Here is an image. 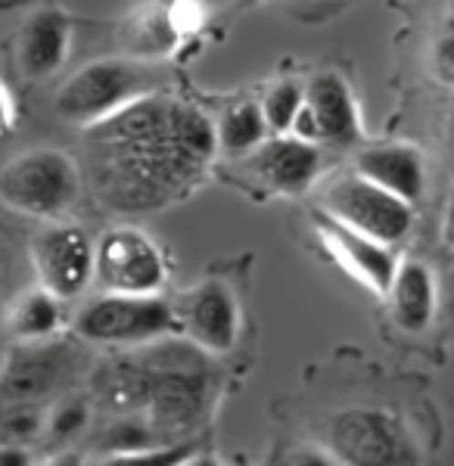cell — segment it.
<instances>
[{
    "label": "cell",
    "instance_id": "1",
    "mask_svg": "<svg viewBox=\"0 0 454 466\" xmlns=\"http://www.w3.org/2000/svg\"><path fill=\"white\" fill-rule=\"evenodd\" d=\"M215 125L191 103L143 96L85 127V175L109 212L140 215L184 199L215 156Z\"/></svg>",
    "mask_w": 454,
    "mask_h": 466
},
{
    "label": "cell",
    "instance_id": "2",
    "mask_svg": "<svg viewBox=\"0 0 454 466\" xmlns=\"http://www.w3.org/2000/svg\"><path fill=\"white\" fill-rule=\"evenodd\" d=\"M106 408L140 413L165 441H184L206 420L212 404V373L200 349L169 345L147 358H122L106 364L94 380Z\"/></svg>",
    "mask_w": 454,
    "mask_h": 466
},
{
    "label": "cell",
    "instance_id": "3",
    "mask_svg": "<svg viewBox=\"0 0 454 466\" xmlns=\"http://www.w3.org/2000/svg\"><path fill=\"white\" fill-rule=\"evenodd\" d=\"M159 87V72L153 66L140 63V59L128 56H109L88 63L85 69H78L59 87L57 100V116L63 122L90 127L103 118L116 116V112L128 109L131 103L153 96Z\"/></svg>",
    "mask_w": 454,
    "mask_h": 466
},
{
    "label": "cell",
    "instance_id": "4",
    "mask_svg": "<svg viewBox=\"0 0 454 466\" xmlns=\"http://www.w3.org/2000/svg\"><path fill=\"white\" fill-rule=\"evenodd\" d=\"M81 193V168L59 149H28L0 168V202L41 221H57Z\"/></svg>",
    "mask_w": 454,
    "mask_h": 466
},
{
    "label": "cell",
    "instance_id": "5",
    "mask_svg": "<svg viewBox=\"0 0 454 466\" xmlns=\"http://www.w3.org/2000/svg\"><path fill=\"white\" fill-rule=\"evenodd\" d=\"M324 448L339 466H418V445L396 413L346 408L324 426Z\"/></svg>",
    "mask_w": 454,
    "mask_h": 466
},
{
    "label": "cell",
    "instance_id": "6",
    "mask_svg": "<svg viewBox=\"0 0 454 466\" xmlns=\"http://www.w3.org/2000/svg\"><path fill=\"white\" fill-rule=\"evenodd\" d=\"M78 339L94 345H153L178 333L171 302L159 296H100L75 318Z\"/></svg>",
    "mask_w": 454,
    "mask_h": 466
},
{
    "label": "cell",
    "instance_id": "7",
    "mask_svg": "<svg viewBox=\"0 0 454 466\" xmlns=\"http://www.w3.org/2000/svg\"><path fill=\"white\" fill-rule=\"evenodd\" d=\"M94 277L109 296H159L169 280V261L143 230L116 228L97 243Z\"/></svg>",
    "mask_w": 454,
    "mask_h": 466
},
{
    "label": "cell",
    "instance_id": "8",
    "mask_svg": "<svg viewBox=\"0 0 454 466\" xmlns=\"http://www.w3.org/2000/svg\"><path fill=\"white\" fill-rule=\"evenodd\" d=\"M324 208H327L324 215H330L333 221L365 233V237L383 246L402 243L414 224V212L408 202L358 175L333 180L324 190Z\"/></svg>",
    "mask_w": 454,
    "mask_h": 466
},
{
    "label": "cell",
    "instance_id": "9",
    "mask_svg": "<svg viewBox=\"0 0 454 466\" xmlns=\"http://www.w3.org/2000/svg\"><path fill=\"white\" fill-rule=\"evenodd\" d=\"M171 308H175L178 329L187 333L191 345L202 355H227L233 349L240 333V302L231 283L222 277L196 283Z\"/></svg>",
    "mask_w": 454,
    "mask_h": 466
},
{
    "label": "cell",
    "instance_id": "10",
    "mask_svg": "<svg viewBox=\"0 0 454 466\" xmlns=\"http://www.w3.org/2000/svg\"><path fill=\"white\" fill-rule=\"evenodd\" d=\"M32 261L41 289L59 302L78 299L94 280V243L75 224H50L35 237Z\"/></svg>",
    "mask_w": 454,
    "mask_h": 466
},
{
    "label": "cell",
    "instance_id": "11",
    "mask_svg": "<svg viewBox=\"0 0 454 466\" xmlns=\"http://www.w3.org/2000/svg\"><path fill=\"white\" fill-rule=\"evenodd\" d=\"M78 355L66 342H22L6 355L0 370V395L13 404H32L37 398L57 392L66 380L75 377Z\"/></svg>",
    "mask_w": 454,
    "mask_h": 466
},
{
    "label": "cell",
    "instance_id": "12",
    "mask_svg": "<svg viewBox=\"0 0 454 466\" xmlns=\"http://www.w3.org/2000/svg\"><path fill=\"white\" fill-rule=\"evenodd\" d=\"M315 224L321 239L327 243V249L333 252V258L349 268L352 277H358L367 289L380 292V296L389 292L392 277L398 270V258L392 252V246H383L377 239L365 237V233L346 228V224L333 221L330 215H317Z\"/></svg>",
    "mask_w": 454,
    "mask_h": 466
},
{
    "label": "cell",
    "instance_id": "13",
    "mask_svg": "<svg viewBox=\"0 0 454 466\" xmlns=\"http://www.w3.org/2000/svg\"><path fill=\"white\" fill-rule=\"evenodd\" d=\"M246 171L271 193H302L321 171V149L296 137L264 140L246 156Z\"/></svg>",
    "mask_w": 454,
    "mask_h": 466
},
{
    "label": "cell",
    "instance_id": "14",
    "mask_svg": "<svg viewBox=\"0 0 454 466\" xmlns=\"http://www.w3.org/2000/svg\"><path fill=\"white\" fill-rule=\"evenodd\" d=\"M72 25L69 16L57 6H44V10L32 13L19 32L16 44V63L19 72L28 81H44L50 75L63 69L66 56H69Z\"/></svg>",
    "mask_w": 454,
    "mask_h": 466
},
{
    "label": "cell",
    "instance_id": "15",
    "mask_svg": "<svg viewBox=\"0 0 454 466\" xmlns=\"http://www.w3.org/2000/svg\"><path fill=\"white\" fill-rule=\"evenodd\" d=\"M355 175L377 184L380 190L392 193L402 202H418L423 193V159L414 147L402 144H386V147H367L355 159Z\"/></svg>",
    "mask_w": 454,
    "mask_h": 466
},
{
    "label": "cell",
    "instance_id": "16",
    "mask_svg": "<svg viewBox=\"0 0 454 466\" xmlns=\"http://www.w3.org/2000/svg\"><path fill=\"white\" fill-rule=\"evenodd\" d=\"M305 106L312 109L321 140L343 144V147L358 140L361 125H358V109H355V96L339 75L333 72L317 75L305 90Z\"/></svg>",
    "mask_w": 454,
    "mask_h": 466
},
{
    "label": "cell",
    "instance_id": "17",
    "mask_svg": "<svg viewBox=\"0 0 454 466\" xmlns=\"http://www.w3.org/2000/svg\"><path fill=\"white\" fill-rule=\"evenodd\" d=\"M389 302L396 323L408 333H423L433 323L436 314V280L433 270L423 261H398V270L392 277Z\"/></svg>",
    "mask_w": 454,
    "mask_h": 466
},
{
    "label": "cell",
    "instance_id": "18",
    "mask_svg": "<svg viewBox=\"0 0 454 466\" xmlns=\"http://www.w3.org/2000/svg\"><path fill=\"white\" fill-rule=\"evenodd\" d=\"M6 323L22 342H47L63 327V302L47 289H32L13 302Z\"/></svg>",
    "mask_w": 454,
    "mask_h": 466
},
{
    "label": "cell",
    "instance_id": "19",
    "mask_svg": "<svg viewBox=\"0 0 454 466\" xmlns=\"http://www.w3.org/2000/svg\"><path fill=\"white\" fill-rule=\"evenodd\" d=\"M268 125L262 118L259 103H237L215 125V144L227 156H249L255 147L264 144Z\"/></svg>",
    "mask_w": 454,
    "mask_h": 466
},
{
    "label": "cell",
    "instance_id": "20",
    "mask_svg": "<svg viewBox=\"0 0 454 466\" xmlns=\"http://www.w3.org/2000/svg\"><path fill=\"white\" fill-rule=\"evenodd\" d=\"M159 445H171V441H165L162 435L156 432V426L150 423L147 417H140V413H122V417L112 420L100 432V439H97L100 457L134 454V451H150Z\"/></svg>",
    "mask_w": 454,
    "mask_h": 466
},
{
    "label": "cell",
    "instance_id": "21",
    "mask_svg": "<svg viewBox=\"0 0 454 466\" xmlns=\"http://www.w3.org/2000/svg\"><path fill=\"white\" fill-rule=\"evenodd\" d=\"M262 106V118L268 125V131H274L284 137L286 131L296 122L299 109L305 106V90H302L296 81H280L264 94V100L259 103Z\"/></svg>",
    "mask_w": 454,
    "mask_h": 466
},
{
    "label": "cell",
    "instance_id": "22",
    "mask_svg": "<svg viewBox=\"0 0 454 466\" xmlns=\"http://www.w3.org/2000/svg\"><path fill=\"white\" fill-rule=\"evenodd\" d=\"M44 413L35 404H10L0 413V445H16L22 448L44 430Z\"/></svg>",
    "mask_w": 454,
    "mask_h": 466
},
{
    "label": "cell",
    "instance_id": "23",
    "mask_svg": "<svg viewBox=\"0 0 454 466\" xmlns=\"http://www.w3.org/2000/svg\"><path fill=\"white\" fill-rule=\"evenodd\" d=\"M196 454V441H171V445H159L150 451H134V454H109L100 457L94 466H178Z\"/></svg>",
    "mask_w": 454,
    "mask_h": 466
},
{
    "label": "cell",
    "instance_id": "24",
    "mask_svg": "<svg viewBox=\"0 0 454 466\" xmlns=\"http://www.w3.org/2000/svg\"><path fill=\"white\" fill-rule=\"evenodd\" d=\"M88 423H90V408H88V401H81V398H69V401H63L59 408L50 410L47 420H44V426H47L53 441L78 439V435L88 430Z\"/></svg>",
    "mask_w": 454,
    "mask_h": 466
},
{
    "label": "cell",
    "instance_id": "25",
    "mask_svg": "<svg viewBox=\"0 0 454 466\" xmlns=\"http://www.w3.org/2000/svg\"><path fill=\"white\" fill-rule=\"evenodd\" d=\"M128 35H131L128 47H131L138 56H153L171 44V25L169 22H159L156 16H150L147 22L138 19L134 28H128Z\"/></svg>",
    "mask_w": 454,
    "mask_h": 466
},
{
    "label": "cell",
    "instance_id": "26",
    "mask_svg": "<svg viewBox=\"0 0 454 466\" xmlns=\"http://www.w3.org/2000/svg\"><path fill=\"white\" fill-rule=\"evenodd\" d=\"M284 466H339V461L327 448H296L290 451Z\"/></svg>",
    "mask_w": 454,
    "mask_h": 466
},
{
    "label": "cell",
    "instance_id": "27",
    "mask_svg": "<svg viewBox=\"0 0 454 466\" xmlns=\"http://www.w3.org/2000/svg\"><path fill=\"white\" fill-rule=\"evenodd\" d=\"M290 131H293V137L302 140V144H317V140H321V131H317V122H315V116L308 106L299 109V116H296V122H293Z\"/></svg>",
    "mask_w": 454,
    "mask_h": 466
},
{
    "label": "cell",
    "instance_id": "28",
    "mask_svg": "<svg viewBox=\"0 0 454 466\" xmlns=\"http://www.w3.org/2000/svg\"><path fill=\"white\" fill-rule=\"evenodd\" d=\"M13 125H16V100H13L10 87L0 81V137L10 134Z\"/></svg>",
    "mask_w": 454,
    "mask_h": 466
},
{
    "label": "cell",
    "instance_id": "29",
    "mask_svg": "<svg viewBox=\"0 0 454 466\" xmlns=\"http://www.w3.org/2000/svg\"><path fill=\"white\" fill-rule=\"evenodd\" d=\"M0 466H35L32 454L16 445H0Z\"/></svg>",
    "mask_w": 454,
    "mask_h": 466
},
{
    "label": "cell",
    "instance_id": "30",
    "mask_svg": "<svg viewBox=\"0 0 454 466\" xmlns=\"http://www.w3.org/2000/svg\"><path fill=\"white\" fill-rule=\"evenodd\" d=\"M439 56H442V63H449L454 69V32L449 37H442V44H439Z\"/></svg>",
    "mask_w": 454,
    "mask_h": 466
},
{
    "label": "cell",
    "instance_id": "31",
    "mask_svg": "<svg viewBox=\"0 0 454 466\" xmlns=\"http://www.w3.org/2000/svg\"><path fill=\"white\" fill-rule=\"evenodd\" d=\"M178 466H222L215 461V457H209V454H191L187 461H181Z\"/></svg>",
    "mask_w": 454,
    "mask_h": 466
},
{
    "label": "cell",
    "instance_id": "32",
    "mask_svg": "<svg viewBox=\"0 0 454 466\" xmlns=\"http://www.w3.org/2000/svg\"><path fill=\"white\" fill-rule=\"evenodd\" d=\"M47 466H88V463L81 461L78 454H59V457H53Z\"/></svg>",
    "mask_w": 454,
    "mask_h": 466
},
{
    "label": "cell",
    "instance_id": "33",
    "mask_svg": "<svg viewBox=\"0 0 454 466\" xmlns=\"http://www.w3.org/2000/svg\"><path fill=\"white\" fill-rule=\"evenodd\" d=\"M449 224L454 228V193H451V199H449Z\"/></svg>",
    "mask_w": 454,
    "mask_h": 466
},
{
    "label": "cell",
    "instance_id": "34",
    "mask_svg": "<svg viewBox=\"0 0 454 466\" xmlns=\"http://www.w3.org/2000/svg\"><path fill=\"white\" fill-rule=\"evenodd\" d=\"M209 4H222V0H209Z\"/></svg>",
    "mask_w": 454,
    "mask_h": 466
}]
</instances>
